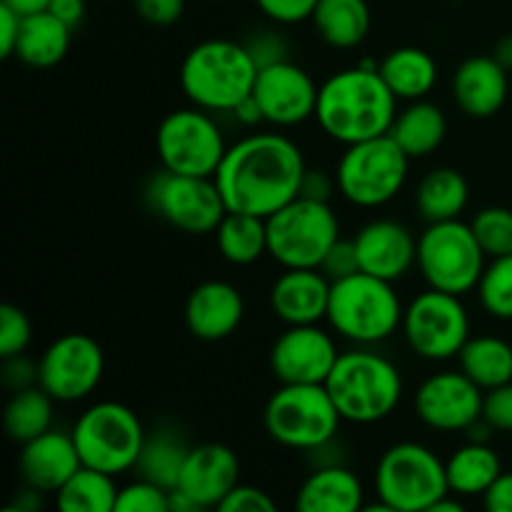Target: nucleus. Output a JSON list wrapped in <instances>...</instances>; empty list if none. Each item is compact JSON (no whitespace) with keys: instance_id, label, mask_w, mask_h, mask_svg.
<instances>
[{"instance_id":"50","label":"nucleus","mask_w":512,"mask_h":512,"mask_svg":"<svg viewBox=\"0 0 512 512\" xmlns=\"http://www.w3.org/2000/svg\"><path fill=\"white\" fill-rule=\"evenodd\" d=\"M485 512H512V470L503 473L483 495Z\"/></svg>"},{"instance_id":"39","label":"nucleus","mask_w":512,"mask_h":512,"mask_svg":"<svg viewBox=\"0 0 512 512\" xmlns=\"http://www.w3.org/2000/svg\"><path fill=\"white\" fill-rule=\"evenodd\" d=\"M113 512H173V493L138 478L118 490Z\"/></svg>"},{"instance_id":"55","label":"nucleus","mask_w":512,"mask_h":512,"mask_svg":"<svg viewBox=\"0 0 512 512\" xmlns=\"http://www.w3.org/2000/svg\"><path fill=\"white\" fill-rule=\"evenodd\" d=\"M493 58L498 60V63L510 73L512 70V33L505 35V38H500L498 43H495Z\"/></svg>"},{"instance_id":"58","label":"nucleus","mask_w":512,"mask_h":512,"mask_svg":"<svg viewBox=\"0 0 512 512\" xmlns=\"http://www.w3.org/2000/svg\"><path fill=\"white\" fill-rule=\"evenodd\" d=\"M360 512H403V510L393 508V505L383 503V500H375V503H365L363 510H360Z\"/></svg>"},{"instance_id":"14","label":"nucleus","mask_w":512,"mask_h":512,"mask_svg":"<svg viewBox=\"0 0 512 512\" xmlns=\"http://www.w3.org/2000/svg\"><path fill=\"white\" fill-rule=\"evenodd\" d=\"M145 203L163 223L188 235H213L228 215L215 178H193L163 168L145 183Z\"/></svg>"},{"instance_id":"34","label":"nucleus","mask_w":512,"mask_h":512,"mask_svg":"<svg viewBox=\"0 0 512 512\" xmlns=\"http://www.w3.org/2000/svg\"><path fill=\"white\" fill-rule=\"evenodd\" d=\"M213 235L220 258L238 268H248L268 255V225L258 215L228 213Z\"/></svg>"},{"instance_id":"29","label":"nucleus","mask_w":512,"mask_h":512,"mask_svg":"<svg viewBox=\"0 0 512 512\" xmlns=\"http://www.w3.org/2000/svg\"><path fill=\"white\" fill-rule=\"evenodd\" d=\"M450 495L458 498H483L495 480L505 473L503 460L490 443L468 440L445 460Z\"/></svg>"},{"instance_id":"27","label":"nucleus","mask_w":512,"mask_h":512,"mask_svg":"<svg viewBox=\"0 0 512 512\" xmlns=\"http://www.w3.org/2000/svg\"><path fill=\"white\" fill-rule=\"evenodd\" d=\"M390 138L403 148L410 160H420L440 150L448 138V115L433 100L405 103L390 125Z\"/></svg>"},{"instance_id":"47","label":"nucleus","mask_w":512,"mask_h":512,"mask_svg":"<svg viewBox=\"0 0 512 512\" xmlns=\"http://www.w3.org/2000/svg\"><path fill=\"white\" fill-rule=\"evenodd\" d=\"M0 378L3 385L10 393H18V390L35 388L40 378L38 360H30L28 355H15V358H5L3 368H0Z\"/></svg>"},{"instance_id":"54","label":"nucleus","mask_w":512,"mask_h":512,"mask_svg":"<svg viewBox=\"0 0 512 512\" xmlns=\"http://www.w3.org/2000/svg\"><path fill=\"white\" fill-rule=\"evenodd\" d=\"M0 5L10 8L13 13H18L20 18H28V15L45 13L50 5V0H0Z\"/></svg>"},{"instance_id":"13","label":"nucleus","mask_w":512,"mask_h":512,"mask_svg":"<svg viewBox=\"0 0 512 512\" xmlns=\"http://www.w3.org/2000/svg\"><path fill=\"white\" fill-rule=\"evenodd\" d=\"M405 345L428 363L458 358L470 340V313L460 295L425 288L405 305L400 325Z\"/></svg>"},{"instance_id":"53","label":"nucleus","mask_w":512,"mask_h":512,"mask_svg":"<svg viewBox=\"0 0 512 512\" xmlns=\"http://www.w3.org/2000/svg\"><path fill=\"white\" fill-rule=\"evenodd\" d=\"M43 495L45 493H40V490L30 488V485H23V488L15 493L13 503L10 505H15V508H23L28 512H40V508H43Z\"/></svg>"},{"instance_id":"33","label":"nucleus","mask_w":512,"mask_h":512,"mask_svg":"<svg viewBox=\"0 0 512 512\" xmlns=\"http://www.w3.org/2000/svg\"><path fill=\"white\" fill-rule=\"evenodd\" d=\"M460 370L480 390H493L512 383V345L498 335H470L458 355Z\"/></svg>"},{"instance_id":"52","label":"nucleus","mask_w":512,"mask_h":512,"mask_svg":"<svg viewBox=\"0 0 512 512\" xmlns=\"http://www.w3.org/2000/svg\"><path fill=\"white\" fill-rule=\"evenodd\" d=\"M230 118H233L235 123L243 125V128H248V130L258 128V125H263V123H265L263 110H260L258 100H255L253 95H250L248 100H243V103H240L238 108H235L233 113H230Z\"/></svg>"},{"instance_id":"18","label":"nucleus","mask_w":512,"mask_h":512,"mask_svg":"<svg viewBox=\"0 0 512 512\" xmlns=\"http://www.w3.org/2000/svg\"><path fill=\"white\" fill-rule=\"evenodd\" d=\"M318 90L320 85L303 65L295 60H283V63L260 68L253 98L263 110L265 123L285 130L315 120Z\"/></svg>"},{"instance_id":"3","label":"nucleus","mask_w":512,"mask_h":512,"mask_svg":"<svg viewBox=\"0 0 512 512\" xmlns=\"http://www.w3.org/2000/svg\"><path fill=\"white\" fill-rule=\"evenodd\" d=\"M258 73V63L245 43L208 38L185 53L180 63V90L195 108L230 115L253 95Z\"/></svg>"},{"instance_id":"7","label":"nucleus","mask_w":512,"mask_h":512,"mask_svg":"<svg viewBox=\"0 0 512 512\" xmlns=\"http://www.w3.org/2000/svg\"><path fill=\"white\" fill-rule=\"evenodd\" d=\"M410 163L390 135L348 145L333 170L338 195L360 210L385 208L408 185Z\"/></svg>"},{"instance_id":"8","label":"nucleus","mask_w":512,"mask_h":512,"mask_svg":"<svg viewBox=\"0 0 512 512\" xmlns=\"http://www.w3.org/2000/svg\"><path fill=\"white\" fill-rule=\"evenodd\" d=\"M263 425L280 448L310 455L338 440L343 418L325 385H280L265 403Z\"/></svg>"},{"instance_id":"46","label":"nucleus","mask_w":512,"mask_h":512,"mask_svg":"<svg viewBox=\"0 0 512 512\" xmlns=\"http://www.w3.org/2000/svg\"><path fill=\"white\" fill-rule=\"evenodd\" d=\"M130 3L140 20L158 28L175 25L185 13V0H130Z\"/></svg>"},{"instance_id":"32","label":"nucleus","mask_w":512,"mask_h":512,"mask_svg":"<svg viewBox=\"0 0 512 512\" xmlns=\"http://www.w3.org/2000/svg\"><path fill=\"white\" fill-rule=\"evenodd\" d=\"M190 448L193 445H188V440L178 430L160 425L145 438L135 473H138L140 480H148V483L173 493L180 483V473H183Z\"/></svg>"},{"instance_id":"31","label":"nucleus","mask_w":512,"mask_h":512,"mask_svg":"<svg viewBox=\"0 0 512 512\" xmlns=\"http://www.w3.org/2000/svg\"><path fill=\"white\" fill-rule=\"evenodd\" d=\"M70 38H73V28H68L63 20L55 18L48 10L38 15H28L20 25L15 58L28 65V68H55L68 55Z\"/></svg>"},{"instance_id":"44","label":"nucleus","mask_w":512,"mask_h":512,"mask_svg":"<svg viewBox=\"0 0 512 512\" xmlns=\"http://www.w3.org/2000/svg\"><path fill=\"white\" fill-rule=\"evenodd\" d=\"M213 512H280V508L273 495L255 488V485L240 483Z\"/></svg>"},{"instance_id":"57","label":"nucleus","mask_w":512,"mask_h":512,"mask_svg":"<svg viewBox=\"0 0 512 512\" xmlns=\"http://www.w3.org/2000/svg\"><path fill=\"white\" fill-rule=\"evenodd\" d=\"M173 512H213V510L200 508V505H193L188 498H185V495L175 493V490H173Z\"/></svg>"},{"instance_id":"25","label":"nucleus","mask_w":512,"mask_h":512,"mask_svg":"<svg viewBox=\"0 0 512 512\" xmlns=\"http://www.w3.org/2000/svg\"><path fill=\"white\" fill-rule=\"evenodd\" d=\"M365 485L345 463L318 465L295 493V512H360Z\"/></svg>"},{"instance_id":"4","label":"nucleus","mask_w":512,"mask_h":512,"mask_svg":"<svg viewBox=\"0 0 512 512\" xmlns=\"http://www.w3.org/2000/svg\"><path fill=\"white\" fill-rule=\"evenodd\" d=\"M343 423L375 425L400 408L405 380L398 365L375 348H350L340 353L325 380Z\"/></svg>"},{"instance_id":"11","label":"nucleus","mask_w":512,"mask_h":512,"mask_svg":"<svg viewBox=\"0 0 512 512\" xmlns=\"http://www.w3.org/2000/svg\"><path fill=\"white\" fill-rule=\"evenodd\" d=\"M268 258L280 268H320L340 238V218L323 200L298 195L265 220Z\"/></svg>"},{"instance_id":"19","label":"nucleus","mask_w":512,"mask_h":512,"mask_svg":"<svg viewBox=\"0 0 512 512\" xmlns=\"http://www.w3.org/2000/svg\"><path fill=\"white\" fill-rule=\"evenodd\" d=\"M360 258V273L398 283L418 263V235L393 218H375L353 235Z\"/></svg>"},{"instance_id":"21","label":"nucleus","mask_w":512,"mask_h":512,"mask_svg":"<svg viewBox=\"0 0 512 512\" xmlns=\"http://www.w3.org/2000/svg\"><path fill=\"white\" fill-rule=\"evenodd\" d=\"M245 320V298L228 280H203L185 300V328L195 340H228Z\"/></svg>"},{"instance_id":"6","label":"nucleus","mask_w":512,"mask_h":512,"mask_svg":"<svg viewBox=\"0 0 512 512\" xmlns=\"http://www.w3.org/2000/svg\"><path fill=\"white\" fill-rule=\"evenodd\" d=\"M70 433H73L83 468L98 470L113 478L135 470L145 438H148L140 415L118 400H100L85 408Z\"/></svg>"},{"instance_id":"49","label":"nucleus","mask_w":512,"mask_h":512,"mask_svg":"<svg viewBox=\"0 0 512 512\" xmlns=\"http://www.w3.org/2000/svg\"><path fill=\"white\" fill-rule=\"evenodd\" d=\"M20 25H23V18L18 13H13L10 8H5V5H0V55L3 58H13L15 55L20 38Z\"/></svg>"},{"instance_id":"15","label":"nucleus","mask_w":512,"mask_h":512,"mask_svg":"<svg viewBox=\"0 0 512 512\" xmlns=\"http://www.w3.org/2000/svg\"><path fill=\"white\" fill-rule=\"evenodd\" d=\"M38 385L55 403L73 405L90 398L105 375V353L93 335L65 333L38 358Z\"/></svg>"},{"instance_id":"40","label":"nucleus","mask_w":512,"mask_h":512,"mask_svg":"<svg viewBox=\"0 0 512 512\" xmlns=\"http://www.w3.org/2000/svg\"><path fill=\"white\" fill-rule=\"evenodd\" d=\"M33 343V323L18 305L0 308V360L28 353Z\"/></svg>"},{"instance_id":"38","label":"nucleus","mask_w":512,"mask_h":512,"mask_svg":"<svg viewBox=\"0 0 512 512\" xmlns=\"http://www.w3.org/2000/svg\"><path fill=\"white\" fill-rule=\"evenodd\" d=\"M475 238L480 248L488 255V260L505 258L512 255V210L500 208V205H488L478 210L470 220Z\"/></svg>"},{"instance_id":"28","label":"nucleus","mask_w":512,"mask_h":512,"mask_svg":"<svg viewBox=\"0 0 512 512\" xmlns=\"http://www.w3.org/2000/svg\"><path fill=\"white\" fill-rule=\"evenodd\" d=\"M380 75H383L390 93L398 98V103H415V100H425L433 93L440 70L428 50L403 45V48L390 50L380 60Z\"/></svg>"},{"instance_id":"9","label":"nucleus","mask_w":512,"mask_h":512,"mask_svg":"<svg viewBox=\"0 0 512 512\" xmlns=\"http://www.w3.org/2000/svg\"><path fill=\"white\" fill-rule=\"evenodd\" d=\"M485 268L488 255L483 253L473 228L465 220L425 225L418 235L415 270L428 288L465 298L478 288Z\"/></svg>"},{"instance_id":"56","label":"nucleus","mask_w":512,"mask_h":512,"mask_svg":"<svg viewBox=\"0 0 512 512\" xmlns=\"http://www.w3.org/2000/svg\"><path fill=\"white\" fill-rule=\"evenodd\" d=\"M423 512H470V510L465 508V503L458 498V495H455V498L453 495H445V498H440L438 503L428 505Z\"/></svg>"},{"instance_id":"30","label":"nucleus","mask_w":512,"mask_h":512,"mask_svg":"<svg viewBox=\"0 0 512 512\" xmlns=\"http://www.w3.org/2000/svg\"><path fill=\"white\" fill-rule=\"evenodd\" d=\"M310 23L325 45L335 50H355L368 40L373 15L368 0H318Z\"/></svg>"},{"instance_id":"5","label":"nucleus","mask_w":512,"mask_h":512,"mask_svg":"<svg viewBox=\"0 0 512 512\" xmlns=\"http://www.w3.org/2000/svg\"><path fill=\"white\" fill-rule=\"evenodd\" d=\"M403 313L405 303L395 283L358 273L333 283L325 323L345 343L355 348H375L398 333Z\"/></svg>"},{"instance_id":"10","label":"nucleus","mask_w":512,"mask_h":512,"mask_svg":"<svg viewBox=\"0 0 512 512\" xmlns=\"http://www.w3.org/2000/svg\"><path fill=\"white\" fill-rule=\"evenodd\" d=\"M373 488L378 500L403 512H423L450 495L445 460L418 440H400L380 455Z\"/></svg>"},{"instance_id":"20","label":"nucleus","mask_w":512,"mask_h":512,"mask_svg":"<svg viewBox=\"0 0 512 512\" xmlns=\"http://www.w3.org/2000/svg\"><path fill=\"white\" fill-rule=\"evenodd\" d=\"M240 485V460L223 443L193 445L175 493L193 505L215 510Z\"/></svg>"},{"instance_id":"12","label":"nucleus","mask_w":512,"mask_h":512,"mask_svg":"<svg viewBox=\"0 0 512 512\" xmlns=\"http://www.w3.org/2000/svg\"><path fill=\"white\" fill-rule=\"evenodd\" d=\"M230 143L213 113L195 105L170 110L155 130L160 168L193 178H215Z\"/></svg>"},{"instance_id":"22","label":"nucleus","mask_w":512,"mask_h":512,"mask_svg":"<svg viewBox=\"0 0 512 512\" xmlns=\"http://www.w3.org/2000/svg\"><path fill=\"white\" fill-rule=\"evenodd\" d=\"M333 283L318 268H285L268 293L270 313L290 325H320L328 315Z\"/></svg>"},{"instance_id":"48","label":"nucleus","mask_w":512,"mask_h":512,"mask_svg":"<svg viewBox=\"0 0 512 512\" xmlns=\"http://www.w3.org/2000/svg\"><path fill=\"white\" fill-rule=\"evenodd\" d=\"M335 193H338L335 173H328V170L320 168H308V173H305L303 178V188H300V195H303V198L330 203Z\"/></svg>"},{"instance_id":"36","label":"nucleus","mask_w":512,"mask_h":512,"mask_svg":"<svg viewBox=\"0 0 512 512\" xmlns=\"http://www.w3.org/2000/svg\"><path fill=\"white\" fill-rule=\"evenodd\" d=\"M118 485L113 475L80 468L55 498V512H113L118 500Z\"/></svg>"},{"instance_id":"17","label":"nucleus","mask_w":512,"mask_h":512,"mask_svg":"<svg viewBox=\"0 0 512 512\" xmlns=\"http://www.w3.org/2000/svg\"><path fill=\"white\" fill-rule=\"evenodd\" d=\"M338 335L323 325H290L270 348V373L280 385H325L340 358Z\"/></svg>"},{"instance_id":"2","label":"nucleus","mask_w":512,"mask_h":512,"mask_svg":"<svg viewBox=\"0 0 512 512\" xmlns=\"http://www.w3.org/2000/svg\"><path fill=\"white\" fill-rule=\"evenodd\" d=\"M398 105L380 70L353 65L335 70L320 83L315 123L325 138L348 148L388 135Z\"/></svg>"},{"instance_id":"16","label":"nucleus","mask_w":512,"mask_h":512,"mask_svg":"<svg viewBox=\"0 0 512 512\" xmlns=\"http://www.w3.org/2000/svg\"><path fill=\"white\" fill-rule=\"evenodd\" d=\"M485 390L463 370H440L428 375L413 393L415 418L435 433H468L483 418Z\"/></svg>"},{"instance_id":"24","label":"nucleus","mask_w":512,"mask_h":512,"mask_svg":"<svg viewBox=\"0 0 512 512\" xmlns=\"http://www.w3.org/2000/svg\"><path fill=\"white\" fill-rule=\"evenodd\" d=\"M510 93L508 70L493 55H473L455 68L450 95L463 115L475 120L493 118L503 110Z\"/></svg>"},{"instance_id":"26","label":"nucleus","mask_w":512,"mask_h":512,"mask_svg":"<svg viewBox=\"0 0 512 512\" xmlns=\"http://www.w3.org/2000/svg\"><path fill=\"white\" fill-rule=\"evenodd\" d=\"M470 185L460 170L450 165L428 170L418 180L413 193V205L418 218L425 225L445 223V220H458L468 210Z\"/></svg>"},{"instance_id":"23","label":"nucleus","mask_w":512,"mask_h":512,"mask_svg":"<svg viewBox=\"0 0 512 512\" xmlns=\"http://www.w3.org/2000/svg\"><path fill=\"white\" fill-rule=\"evenodd\" d=\"M80 468H83V460L75 448L73 433L53 428L40 438L20 445V480L23 485H30L45 495L58 493Z\"/></svg>"},{"instance_id":"51","label":"nucleus","mask_w":512,"mask_h":512,"mask_svg":"<svg viewBox=\"0 0 512 512\" xmlns=\"http://www.w3.org/2000/svg\"><path fill=\"white\" fill-rule=\"evenodd\" d=\"M48 13H53L55 18L63 20L68 28H78L85 20V13H88V3L85 0H50Z\"/></svg>"},{"instance_id":"35","label":"nucleus","mask_w":512,"mask_h":512,"mask_svg":"<svg viewBox=\"0 0 512 512\" xmlns=\"http://www.w3.org/2000/svg\"><path fill=\"white\" fill-rule=\"evenodd\" d=\"M53 418L55 400L40 385L10 393V400L3 410L5 433L18 445L30 443V440L53 430Z\"/></svg>"},{"instance_id":"37","label":"nucleus","mask_w":512,"mask_h":512,"mask_svg":"<svg viewBox=\"0 0 512 512\" xmlns=\"http://www.w3.org/2000/svg\"><path fill=\"white\" fill-rule=\"evenodd\" d=\"M475 293L490 318L512 320V255L488 260Z\"/></svg>"},{"instance_id":"43","label":"nucleus","mask_w":512,"mask_h":512,"mask_svg":"<svg viewBox=\"0 0 512 512\" xmlns=\"http://www.w3.org/2000/svg\"><path fill=\"white\" fill-rule=\"evenodd\" d=\"M255 8L273 25H300L313 18L318 0H255Z\"/></svg>"},{"instance_id":"45","label":"nucleus","mask_w":512,"mask_h":512,"mask_svg":"<svg viewBox=\"0 0 512 512\" xmlns=\"http://www.w3.org/2000/svg\"><path fill=\"white\" fill-rule=\"evenodd\" d=\"M483 418L495 433H512V383L485 393Z\"/></svg>"},{"instance_id":"42","label":"nucleus","mask_w":512,"mask_h":512,"mask_svg":"<svg viewBox=\"0 0 512 512\" xmlns=\"http://www.w3.org/2000/svg\"><path fill=\"white\" fill-rule=\"evenodd\" d=\"M318 270L330 280V283H338V280L350 278V275H358L360 258L358 248H355V240L340 235V238L335 240L333 248L328 250V255H325V260L320 263Z\"/></svg>"},{"instance_id":"41","label":"nucleus","mask_w":512,"mask_h":512,"mask_svg":"<svg viewBox=\"0 0 512 512\" xmlns=\"http://www.w3.org/2000/svg\"><path fill=\"white\" fill-rule=\"evenodd\" d=\"M278 28L255 30L248 40H243L245 48L250 50L253 60L258 63V68H268V65L290 60V43Z\"/></svg>"},{"instance_id":"1","label":"nucleus","mask_w":512,"mask_h":512,"mask_svg":"<svg viewBox=\"0 0 512 512\" xmlns=\"http://www.w3.org/2000/svg\"><path fill=\"white\" fill-rule=\"evenodd\" d=\"M308 168L303 148L293 138L278 130H260L230 143L215 185L228 213L268 220L298 198Z\"/></svg>"},{"instance_id":"59","label":"nucleus","mask_w":512,"mask_h":512,"mask_svg":"<svg viewBox=\"0 0 512 512\" xmlns=\"http://www.w3.org/2000/svg\"><path fill=\"white\" fill-rule=\"evenodd\" d=\"M3 512H28V510H23V508H15V505H8V508H5Z\"/></svg>"}]
</instances>
